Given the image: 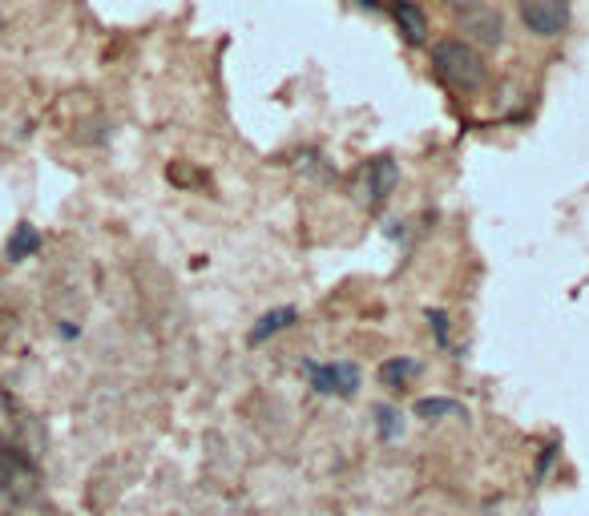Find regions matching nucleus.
Returning a JSON list of instances; mask_svg holds the SVG:
<instances>
[{
    "instance_id": "obj_1",
    "label": "nucleus",
    "mask_w": 589,
    "mask_h": 516,
    "mask_svg": "<svg viewBox=\"0 0 589 516\" xmlns=\"http://www.w3.org/2000/svg\"><path fill=\"white\" fill-rule=\"evenodd\" d=\"M432 65H436V77H441L444 85H453V89L460 93L481 89L484 73H489L481 49H472L469 40H460V37L436 40V45H432Z\"/></svg>"
},
{
    "instance_id": "obj_12",
    "label": "nucleus",
    "mask_w": 589,
    "mask_h": 516,
    "mask_svg": "<svg viewBox=\"0 0 589 516\" xmlns=\"http://www.w3.org/2000/svg\"><path fill=\"white\" fill-rule=\"evenodd\" d=\"M448 9H456V13H465V9H472V4H481V0H444Z\"/></svg>"
},
{
    "instance_id": "obj_10",
    "label": "nucleus",
    "mask_w": 589,
    "mask_h": 516,
    "mask_svg": "<svg viewBox=\"0 0 589 516\" xmlns=\"http://www.w3.org/2000/svg\"><path fill=\"white\" fill-rule=\"evenodd\" d=\"M37 247H40V235L28 223H21L13 230V239H9V259H13V263H21V259H28Z\"/></svg>"
},
{
    "instance_id": "obj_11",
    "label": "nucleus",
    "mask_w": 589,
    "mask_h": 516,
    "mask_svg": "<svg viewBox=\"0 0 589 516\" xmlns=\"http://www.w3.org/2000/svg\"><path fill=\"white\" fill-rule=\"evenodd\" d=\"M375 416H380V436H384V440H396L404 432V424H400L404 416L396 408H388V404H384V408H375Z\"/></svg>"
},
{
    "instance_id": "obj_9",
    "label": "nucleus",
    "mask_w": 589,
    "mask_h": 516,
    "mask_svg": "<svg viewBox=\"0 0 589 516\" xmlns=\"http://www.w3.org/2000/svg\"><path fill=\"white\" fill-rule=\"evenodd\" d=\"M416 416H420V420H456V416H465V408H460L456 399L432 396L416 404Z\"/></svg>"
},
{
    "instance_id": "obj_4",
    "label": "nucleus",
    "mask_w": 589,
    "mask_h": 516,
    "mask_svg": "<svg viewBox=\"0 0 589 516\" xmlns=\"http://www.w3.org/2000/svg\"><path fill=\"white\" fill-rule=\"evenodd\" d=\"M308 375L315 392L323 396H344L351 399L360 392V371L351 368V363H308Z\"/></svg>"
},
{
    "instance_id": "obj_2",
    "label": "nucleus",
    "mask_w": 589,
    "mask_h": 516,
    "mask_svg": "<svg viewBox=\"0 0 589 516\" xmlns=\"http://www.w3.org/2000/svg\"><path fill=\"white\" fill-rule=\"evenodd\" d=\"M456 28L465 33L460 40H469L472 49H501V45H505V16L496 13V9H489V4L465 9L460 21H456Z\"/></svg>"
},
{
    "instance_id": "obj_5",
    "label": "nucleus",
    "mask_w": 589,
    "mask_h": 516,
    "mask_svg": "<svg viewBox=\"0 0 589 516\" xmlns=\"http://www.w3.org/2000/svg\"><path fill=\"white\" fill-rule=\"evenodd\" d=\"M396 185H400V166L396 161L392 158L368 161V170H363V199H368V206H384Z\"/></svg>"
},
{
    "instance_id": "obj_6",
    "label": "nucleus",
    "mask_w": 589,
    "mask_h": 516,
    "mask_svg": "<svg viewBox=\"0 0 589 516\" xmlns=\"http://www.w3.org/2000/svg\"><path fill=\"white\" fill-rule=\"evenodd\" d=\"M392 16H396V25H400L408 45H424L429 40V16H424V9L416 0H396Z\"/></svg>"
},
{
    "instance_id": "obj_8",
    "label": "nucleus",
    "mask_w": 589,
    "mask_h": 516,
    "mask_svg": "<svg viewBox=\"0 0 589 516\" xmlns=\"http://www.w3.org/2000/svg\"><path fill=\"white\" fill-rule=\"evenodd\" d=\"M420 375V363L416 359H388L384 368H380V384L384 387H404L408 380Z\"/></svg>"
},
{
    "instance_id": "obj_7",
    "label": "nucleus",
    "mask_w": 589,
    "mask_h": 516,
    "mask_svg": "<svg viewBox=\"0 0 589 516\" xmlns=\"http://www.w3.org/2000/svg\"><path fill=\"white\" fill-rule=\"evenodd\" d=\"M294 319H299V311L294 307H279V311H267V315L259 319L255 327H251V344H267L271 335L287 332Z\"/></svg>"
},
{
    "instance_id": "obj_3",
    "label": "nucleus",
    "mask_w": 589,
    "mask_h": 516,
    "mask_svg": "<svg viewBox=\"0 0 589 516\" xmlns=\"http://www.w3.org/2000/svg\"><path fill=\"white\" fill-rule=\"evenodd\" d=\"M517 16L533 37H562L569 28V0H517Z\"/></svg>"
}]
</instances>
